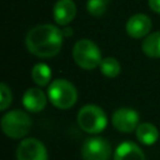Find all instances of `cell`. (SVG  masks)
<instances>
[{"instance_id":"cell-6","label":"cell","mask_w":160,"mask_h":160,"mask_svg":"<svg viewBox=\"0 0 160 160\" xmlns=\"http://www.w3.org/2000/svg\"><path fill=\"white\" fill-rule=\"evenodd\" d=\"M81 155L84 160H110L111 146L102 138H90L84 142Z\"/></svg>"},{"instance_id":"cell-19","label":"cell","mask_w":160,"mask_h":160,"mask_svg":"<svg viewBox=\"0 0 160 160\" xmlns=\"http://www.w3.org/2000/svg\"><path fill=\"white\" fill-rule=\"evenodd\" d=\"M149 6L154 12L160 14V0H149Z\"/></svg>"},{"instance_id":"cell-5","label":"cell","mask_w":160,"mask_h":160,"mask_svg":"<svg viewBox=\"0 0 160 160\" xmlns=\"http://www.w3.org/2000/svg\"><path fill=\"white\" fill-rule=\"evenodd\" d=\"M31 128L30 116L21 110H11L1 119V129L4 134L12 139L25 136Z\"/></svg>"},{"instance_id":"cell-4","label":"cell","mask_w":160,"mask_h":160,"mask_svg":"<svg viewBox=\"0 0 160 160\" xmlns=\"http://www.w3.org/2000/svg\"><path fill=\"white\" fill-rule=\"evenodd\" d=\"M79 126L89 134H98L106 128L108 118L104 110L96 105H85L78 112Z\"/></svg>"},{"instance_id":"cell-1","label":"cell","mask_w":160,"mask_h":160,"mask_svg":"<svg viewBox=\"0 0 160 160\" xmlns=\"http://www.w3.org/2000/svg\"><path fill=\"white\" fill-rule=\"evenodd\" d=\"M62 30L51 24H42L32 28L25 39L28 50L39 58L55 56L62 46Z\"/></svg>"},{"instance_id":"cell-18","label":"cell","mask_w":160,"mask_h":160,"mask_svg":"<svg viewBox=\"0 0 160 160\" xmlns=\"http://www.w3.org/2000/svg\"><path fill=\"white\" fill-rule=\"evenodd\" d=\"M11 99H12V95L10 89L8 88L6 84L2 82L0 85V110H6L8 106L11 104Z\"/></svg>"},{"instance_id":"cell-15","label":"cell","mask_w":160,"mask_h":160,"mask_svg":"<svg viewBox=\"0 0 160 160\" xmlns=\"http://www.w3.org/2000/svg\"><path fill=\"white\" fill-rule=\"evenodd\" d=\"M31 78L35 84L39 86H45L50 82L51 79V70L46 64H36L31 70Z\"/></svg>"},{"instance_id":"cell-3","label":"cell","mask_w":160,"mask_h":160,"mask_svg":"<svg viewBox=\"0 0 160 160\" xmlns=\"http://www.w3.org/2000/svg\"><path fill=\"white\" fill-rule=\"evenodd\" d=\"M72 58L75 62L85 70H92L100 66L102 61L98 45L89 39H81L76 41L72 48Z\"/></svg>"},{"instance_id":"cell-12","label":"cell","mask_w":160,"mask_h":160,"mask_svg":"<svg viewBox=\"0 0 160 160\" xmlns=\"http://www.w3.org/2000/svg\"><path fill=\"white\" fill-rule=\"evenodd\" d=\"M114 160H145V155L135 142L124 141L116 148Z\"/></svg>"},{"instance_id":"cell-9","label":"cell","mask_w":160,"mask_h":160,"mask_svg":"<svg viewBox=\"0 0 160 160\" xmlns=\"http://www.w3.org/2000/svg\"><path fill=\"white\" fill-rule=\"evenodd\" d=\"M151 29V20L145 14L132 15L126 22V32L134 39L144 38L149 34Z\"/></svg>"},{"instance_id":"cell-17","label":"cell","mask_w":160,"mask_h":160,"mask_svg":"<svg viewBox=\"0 0 160 160\" xmlns=\"http://www.w3.org/2000/svg\"><path fill=\"white\" fill-rule=\"evenodd\" d=\"M108 4H109V0H88L86 9H88V12L91 14L92 16H100L105 12Z\"/></svg>"},{"instance_id":"cell-2","label":"cell","mask_w":160,"mask_h":160,"mask_svg":"<svg viewBox=\"0 0 160 160\" xmlns=\"http://www.w3.org/2000/svg\"><path fill=\"white\" fill-rule=\"evenodd\" d=\"M48 96L54 106L59 109H69L75 105L78 100V91L70 81L65 79H56L50 84Z\"/></svg>"},{"instance_id":"cell-7","label":"cell","mask_w":160,"mask_h":160,"mask_svg":"<svg viewBox=\"0 0 160 160\" xmlns=\"http://www.w3.org/2000/svg\"><path fill=\"white\" fill-rule=\"evenodd\" d=\"M16 160H48L46 148L38 139H25L16 149Z\"/></svg>"},{"instance_id":"cell-16","label":"cell","mask_w":160,"mask_h":160,"mask_svg":"<svg viewBox=\"0 0 160 160\" xmlns=\"http://www.w3.org/2000/svg\"><path fill=\"white\" fill-rule=\"evenodd\" d=\"M100 71L108 78H116L121 71V66L115 58H105L100 64Z\"/></svg>"},{"instance_id":"cell-10","label":"cell","mask_w":160,"mask_h":160,"mask_svg":"<svg viewBox=\"0 0 160 160\" xmlns=\"http://www.w3.org/2000/svg\"><path fill=\"white\" fill-rule=\"evenodd\" d=\"M76 15V6L72 0H59L54 6V20L58 25L70 24Z\"/></svg>"},{"instance_id":"cell-13","label":"cell","mask_w":160,"mask_h":160,"mask_svg":"<svg viewBox=\"0 0 160 160\" xmlns=\"http://www.w3.org/2000/svg\"><path fill=\"white\" fill-rule=\"evenodd\" d=\"M136 138L144 145H152L159 139V131L155 125L150 122H142L136 128Z\"/></svg>"},{"instance_id":"cell-11","label":"cell","mask_w":160,"mask_h":160,"mask_svg":"<svg viewBox=\"0 0 160 160\" xmlns=\"http://www.w3.org/2000/svg\"><path fill=\"white\" fill-rule=\"evenodd\" d=\"M22 104L26 110L31 112H39L46 105V96L42 90L38 88H30L25 91L22 96Z\"/></svg>"},{"instance_id":"cell-14","label":"cell","mask_w":160,"mask_h":160,"mask_svg":"<svg viewBox=\"0 0 160 160\" xmlns=\"http://www.w3.org/2000/svg\"><path fill=\"white\" fill-rule=\"evenodd\" d=\"M141 48L149 58H160V31L148 35L142 41Z\"/></svg>"},{"instance_id":"cell-8","label":"cell","mask_w":160,"mask_h":160,"mask_svg":"<svg viewBox=\"0 0 160 160\" xmlns=\"http://www.w3.org/2000/svg\"><path fill=\"white\" fill-rule=\"evenodd\" d=\"M112 125L121 132H131L139 126V114L130 108L118 109L111 118Z\"/></svg>"}]
</instances>
